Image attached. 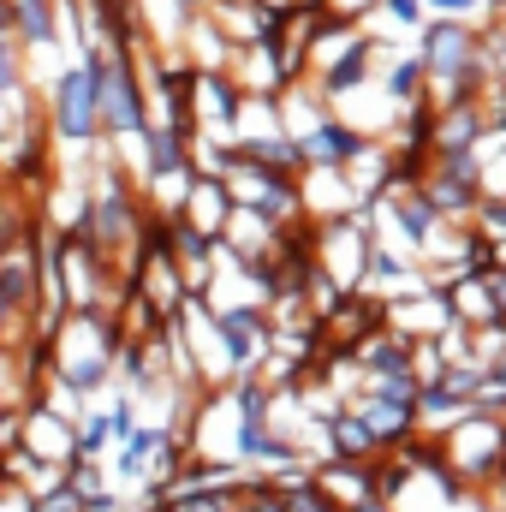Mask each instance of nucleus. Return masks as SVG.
I'll list each match as a JSON object with an SVG mask.
<instances>
[{"label": "nucleus", "instance_id": "1", "mask_svg": "<svg viewBox=\"0 0 506 512\" xmlns=\"http://www.w3.org/2000/svg\"><path fill=\"white\" fill-rule=\"evenodd\" d=\"M102 84V72H84V78H72L66 84V102H60V126L66 137H84L90 131V90Z\"/></svg>", "mask_w": 506, "mask_h": 512}, {"label": "nucleus", "instance_id": "2", "mask_svg": "<svg viewBox=\"0 0 506 512\" xmlns=\"http://www.w3.org/2000/svg\"><path fill=\"white\" fill-rule=\"evenodd\" d=\"M429 54H435L441 72H453V66L465 60V36H459V30H435V36H429Z\"/></svg>", "mask_w": 506, "mask_h": 512}, {"label": "nucleus", "instance_id": "3", "mask_svg": "<svg viewBox=\"0 0 506 512\" xmlns=\"http://www.w3.org/2000/svg\"><path fill=\"white\" fill-rule=\"evenodd\" d=\"M334 149H346V137H334V131H322V137H310V155H334Z\"/></svg>", "mask_w": 506, "mask_h": 512}, {"label": "nucleus", "instance_id": "4", "mask_svg": "<svg viewBox=\"0 0 506 512\" xmlns=\"http://www.w3.org/2000/svg\"><path fill=\"white\" fill-rule=\"evenodd\" d=\"M340 441H346V453H364V441H370V435H364L358 423H346V429H340Z\"/></svg>", "mask_w": 506, "mask_h": 512}, {"label": "nucleus", "instance_id": "5", "mask_svg": "<svg viewBox=\"0 0 506 512\" xmlns=\"http://www.w3.org/2000/svg\"><path fill=\"white\" fill-rule=\"evenodd\" d=\"M441 6H465V0H441Z\"/></svg>", "mask_w": 506, "mask_h": 512}]
</instances>
